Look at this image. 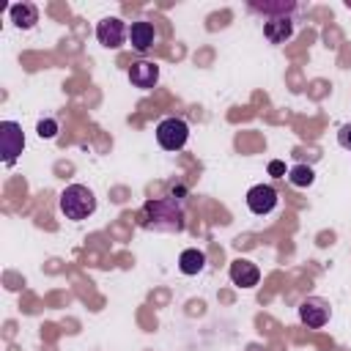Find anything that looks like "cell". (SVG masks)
I'll return each mask as SVG.
<instances>
[{"instance_id": "obj_1", "label": "cell", "mask_w": 351, "mask_h": 351, "mask_svg": "<svg viewBox=\"0 0 351 351\" xmlns=\"http://www.w3.org/2000/svg\"><path fill=\"white\" fill-rule=\"evenodd\" d=\"M140 225L148 230H165V233H181L186 228L184 219V208L181 203L170 195V197H159V200H148L140 211Z\"/></svg>"}, {"instance_id": "obj_2", "label": "cell", "mask_w": 351, "mask_h": 351, "mask_svg": "<svg viewBox=\"0 0 351 351\" xmlns=\"http://www.w3.org/2000/svg\"><path fill=\"white\" fill-rule=\"evenodd\" d=\"M58 206H60L66 219H88L96 211V195L82 184H69L60 192Z\"/></svg>"}, {"instance_id": "obj_3", "label": "cell", "mask_w": 351, "mask_h": 351, "mask_svg": "<svg viewBox=\"0 0 351 351\" xmlns=\"http://www.w3.org/2000/svg\"><path fill=\"white\" fill-rule=\"evenodd\" d=\"M156 140L165 151H181L189 140V126L184 118H165L156 126Z\"/></svg>"}, {"instance_id": "obj_4", "label": "cell", "mask_w": 351, "mask_h": 351, "mask_svg": "<svg viewBox=\"0 0 351 351\" xmlns=\"http://www.w3.org/2000/svg\"><path fill=\"white\" fill-rule=\"evenodd\" d=\"M25 148V134H22V126L16 121H3L0 123V156H3V165H14L19 159Z\"/></svg>"}, {"instance_id": "obj_5", "label": "cell", "mask_w": 351, "mask_h": 351, "mask_svg": "<svg viewBox=\"0 0 351 351\" xmlns=\"http://www.w3.org/2000/svg\"><path fill=\"white\" fill-rule=\"evenodd\" d=\"M299 321L307 329H321L329 321V302L321 296H307L299 302Z\"/></svg>"}, {"instance_id": "obj_6", "label": "cell", "mask_w": 351, "mask_h": 351, "mask_svg": "<svg viewBox=\"0 0 351 351\" xmlns=\"http://www.w3.org/2000/svg\"><path fill=\"white\" fill-rule=\"evenodd\" d=\"M126 36H129V27H126L123 19H118V16H104V19L96 25V38H99V44L107 47V49H118Z\"/></svg>"}, {"instance_id": "obj_7", "label": "cell", "mask_w": 351, "mask_h": 351, "mask_svg": "<svg viewBox=\"0 0 351 351\" xmlns=\"http://www.w3.org/2000/svg\"><path fill=\"white\" fill-rule=\"evenodd\" d=\"M274 206H277V189H274V186L258 184V186H252V189L247 192V208H250L252 214L263 217V214H269Z\"/></svg>"}, {"instance_id": "obj_8", "label": "cell", "mask_w": 351, "mask_h": 351, "mask_svg": "<svg viewBox=\"0 0 351 351\" xmlns=\"http://www.w3.org/2000/svg\"><path fill=\"white\" fill-rule=\"evenodd\" d=\"M228 274H230V282L239 285V288H255L258 280H261V269L252 261H247V258H236L230 263Z\"/></svg>"}, {"instance_id": "obj_9", "label": "cell", "mask_w": 351, "mask_h": 351, "mask_svg": "<svg viewBox=\"0 0 351 351\" xmlns=\"http://www.w3.org/2000/svg\"><path fill=\"white\" fill-rule=\"evenodd\" d=\"M129 82L140 90H151L159 82V66L151 60H137L129 66Z\"/></svg>"}, {"instance_id": "obj_10", "label": "cell", "mask_w": 351, "mask_h": 351, "mask_svg": "<svg viewBox=\"0 0 351 351\" xmlns=\"http://www.w3.org/2000/svg\"><path fill=\"white\" fill-rule=\"evenodd\" d=\"M154 38H156V30L148 19H137L129 25V44L137 49V52H145L154 47Z\"/></svg>"}, {"instance_id": "obj_11", "label": "cell", "mask_w": 351, "mask_h": 351, "mask_svg": "<svg viewBox=\"0 0 351 351\" xmlns=\"http://www.w3.org/2000/svg\"><path fill=\"white\" fill-rule=\"evenodd\" d=\"M8 14H11V22H14L19 30H30V27H36V22H38V5H36V3H27V0L14 3V5L8 8Z\"/></svg>"}, {"instance_id": "obj_12", "label": "cell", "mask_w": 351, "mask_h": 351, "mask_svg": "<svg viewBox=\"0 0 351 351\" xmlns=\"http://www.w3.org/2000/svg\"><path fill=\"white\" fill-rule=\"evenodd\" d=\"M263 36L271 41V44H282L293 36V19L291 16H274V19H266L263 22Z\"/></svg>"}, {"instance_id": "obj_13", "label": "cell", "mask_w": 351, "mask_h": 351, "mask_svg": "<svg viewBox=\"0 0 351 351\" xmlns=\"http://www.w3.org/2000/svg\"><path fill=\"white\" fill-rule=\"evenodd\" d=\"M250 11H258V14H266L269 19H274V16H291L293 11H296V3L293 0H274V3H269V0H252L250 3Z\"/></svg>"}, {"instance_id": "obj_14", "label": "cell", "mask_w": 351, "mask_h": 351, "mask_svg": "<svg viewBox=\"0 0 351 351\" xmlns=\"http://www.w3.org/2000/svg\"><path fill=\"white\" fill-rule=\"evenodd\" d=\"M178 269H181V274H200L203 269H206V252L203 250H197V247H189V250H184L181 255H178Z\"/></svg>"}, {"instance_id": "obj_15", "label": "cell", "mask_w": 351, "mask_h": 351, "mask_svg": "<svg viewBox=\"0 0 351 351\" xmlns=\"http://www.w3.org/2000/svg\"><path fill=\"white\" fill-rule=\"evenodd\" d=\"M288 178H291L293 186H310V184H313V167H307V165H296V167H291Z\"/></svg>"}, {"instance_id": "obj_16", "label": "cell", "mask_w": 351, "mask_h": 351, "mask_svg": "<svg viewBox=\"0 0 351 351\" xmlns=\"http://www.w3.org/2000/svg\"><path fill=\"white\" fill-rule=\"evenodd\" d=\"M36 132H38V137H44V140H52V137L58 134V121H55V118H44V121H38Z\"/></svg>"}, {"instance_id": "obj_17", "label": "cell", "mask_w": 351, "mask_h": 351, "mask_svg": "<svg viewBox=\"0 0 351 351\" xmlns=\"http://www.w3.org/2000/svg\"><path fill=\"white\" fill-rule=\"evenodd\" d=\"M337 143H340V148L351 151V121L340 126V132H337Z\"/></svg>"}, {"instance_id": "obj_18", "label": "cell", "mask_w": 351, "mask_h": 351, "mask_svg": "<svg viewBox=\"0 0 351 351\" xmlns=\"http://www.w3.org/2000/svg\"><path fill=\"white\" fill-rule=\"evenodd\" d=\"M269 173H271V176H280V173H285L282 162H271V165H269Z\"/></svg>"}]
</instances>
